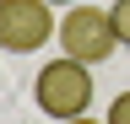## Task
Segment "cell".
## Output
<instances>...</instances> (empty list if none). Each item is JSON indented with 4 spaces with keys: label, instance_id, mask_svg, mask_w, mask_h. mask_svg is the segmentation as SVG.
<instances>
[{
    "label": "cell",
    "instance_id": "cell-1",
    "mask_svg": "<svg viewBox=\"0 0 130 124\" xmlns=\"http://www.w3.org/2000/svg\"><path fill=\"white\" fill-rule=\"evenodd\" d=\"M32 103H38V113L49 119H81L87 113V103H92V70L81 65V59L71 54H60V59H49V65L38 70V81H32Z\"/></svg>",
    "mask_w": 130,
    "mask_h": 124
},
{
    "label": "cell",
    "instance_id": "cell-2",
    "mask_svg": "<svg viewBox=\"0 0 130 124\" xmlns=\"http://www.w3.org/2000/svg\"><path fill=\"white\" fill-rule=\"evenodd\" d=\"M60 49L71 59H81V65H103V59L119 49V27L98 6H65V16H60Z\"/></svg>",
    "mask_w": 130,
    "mask_h": 124
},
{
    "label": "cell",
    "instance_id": "cell-3",
    "mask_svg": "<svg viewBox=\"0 0 130 124\" xmlns=\"http://www.w3.org/2000/svg\"><path fill=\"white\" fill-rule=\"evenodd\" d=\"M60 33L49 0H0V49L6 54H32Z\"/></svg>",
    "mask_w": 130,
    "mask_h": 124
},
{
    "label": "cell",
    "instance_id": "cell-4",
    "mask_svg": "<svg viewBox=\"0 0 130 124\" xmlns=\"http://www.w3.org/2000/svg\"><path fill=\"white\" fill-rule=\"evenodd\" d=\"M108 16H114V27H119V43H130V0H114Z\"/></svg>",
    "mask_w": 130,
    "mask_h": 124
},
{
    "label": "cell",
    "instance_id": "cell-5",
    "mask_svg": "<svg viewBox=\"0 0 130 124\" xmlns=\"http://www.w3.org/2000/svg\"><path fill=\"white\" fill-rule=\"evenodd\" d=\"M108 124H130V92H119L108 103Z\"/></svg>",
    "mask_w": 130,
    "mask_h": 124
},
{
    "label": "cell",
    "instance_id": "cell-6",
    "mask_svg": "<svg viewBox=\"0 0 130 124\" xmlns=\"http://www.w3.org/2000/svg\"><path fill=\"white\" fill-rule=\"evenodd\" d=\"M65 124H98V119H87V113H81V119H65ZM103 124H108V119H103Z\"/></svg>",
    "mask_w": 130,
    "mask_h": 124
},
{
    "label": "cell",
    "instance_id": "cell-7",
    "mask_svg": "<svg viewBox=\"0 0 130 124\" xmlns=\"http://www.w3.org/2000/svg\"><path fill=\"white\" fill-rule=\"evenodd\" d=\"M49 6H76V0H49Z\"/></svg>",
    "mask_w": 130,
    "mask_h": 124
}]
</instances>
